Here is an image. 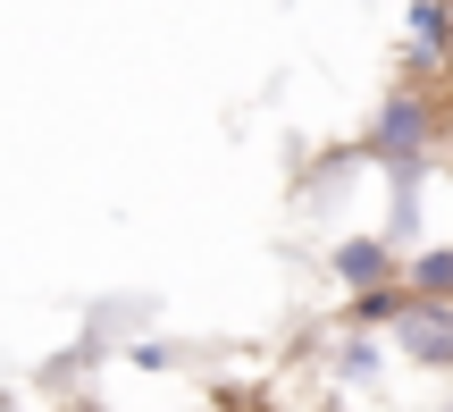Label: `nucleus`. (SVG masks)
<instances>
[{
  "mask_svg": "<svg viewBox=\"0 0 453 412\" xmlns=\"http://www.w3.org/2000/svg\"><path fill=\"white\" fill-rule=\"evenodd\" d=\"M437 135H445V110H437L428 84H395V93L378 101V118H370V152L395 168V177H411V168L437 152Z\"/></svg>",
  "mask_w": 453,
  "mask_h": 412,
  "instance_id": "f257e3e1",
  "label": "nucleus"
},
{
  "mask_svg": "<svg viewBox=\"0 0 453 412\" xmlns=\"http://www.w3.org/2000/svg\"><path fill=\"white\" fill-rule=\"evenodd\" d=\"M387 346L403 354L411 370H453V303L437 295H403L387 320Z\"/></svg>",
  "mask_w": 453,
  "mask_h": 412,
  "instance_id": "f03ea898",
  "label": "nucleus"
},
{
  "mask_svg": "<svg viewBox=\"0 0 453 412\" xmlns=\"http://www.w3.org/2000/svg\"><path fill=\"white\" fill-rule=\"evenodd\" d=\"M403 59L420 76H453V9L445 0H411L403 9Z\"/></svg>",
  "mask_w": 453,
  "mask_h": 412,
  "instance_id": "7ed1b4c3",
  "label": "nucleus"
},
{
  "mask_svg": "<svg viewBox=\"0 0 453 412\" xmlns=\"http://www.w3.org/2000/svg\"><path fill=\"white\" fill-rule=\"evenodd\" d=\"M327 269H336V278L353 286V295H361V286H387V278H403V261H395V245H387V236H344V245L327 253Z\"/></svg>",
  "mask_w": 453,
  "mask_h": 412,
  "instance_id": "20e7f679",
  "label": "nucleus"
},
{
  "mask_svg": "<svg viewBox=\"0 0 453 412\" xmlns=\"http://www.w3.org/2000/svg\"><path fill=\"white\" fill-rule=\"evenodd\" d=\"M403 295H437V303H453V245L411 253V261H403Z\"/></svg>",
  "mask_w": 453,
  "mask_h": 412,
  "instance_id": "39448f33",
  "label": "nucleus"
},
{
  "mask_svg": "<svg viewBox=\"0 0 453 412\" xmlns=\"http://www.w3.org/2000/svg\"><path fill=\"white\" fill-rule=\"evenodd\" d=\"M395 303H403V278L361 286V295H353V329H387V320H395Z\"/></svg>",
  "mask_w": 453,
  "mask_h": 412,
  "instance_id": "423d86ee",
  "label": "nucleus"
},
{
  "mask_svg": "<svg viewBox=\"0 0 453 412\" xmlns=\"http://www.w3.org/2000/svg\"><path fill=\"white\" fill-rule=\"evenodd\" d=\"M336 370H344V379H378V370H387V346H370V329H353L344 354H336Z\"/></svg>",
  "mask_w": 453,
  "mask_h": 412,
  "instance_id": "0eeeda50",
  "label": "nucleus"
},
{
  "mask_svg": "<svg viewBox=\"0 0 453 412\" xmlns=\"http://www.w3.org/2000/svg\"><path fill=\"white\" fill-rule=\"evenodd\" d=\"M445 9H453V0H445Z\"/></svg>",
  "mask_w": 453,
  "mask_h": 412,
  "instance_id": "6e6552de",
  "label": "nucleus"
},
{
  "mask_svg": "<svg viewBox=\"0 0 453 412\" xmlns=\"http://www.w3.org/2000/svg\"><path fill=\"white\" fill-rule=\"evenodd\" d=\"M445 412H453V404H445Z\"/></svg>",
  "mask_w": 453,
  "mask_h": 412,
  "instance_id": "1a4fd4ad",
  "label": "nucleus"
}]
</instances>
